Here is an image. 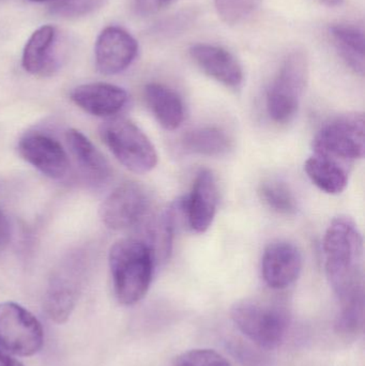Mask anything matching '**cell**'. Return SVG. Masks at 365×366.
<instances>
[{
	"label": "cell",
	"mask_w": 365,
	"mask_h": 366,
	"mask_svg": "<svg viewBox=\"0 0 365 366\" xmlns=\"http://www.w3.org/2000/svg\"><path fill=\"white\" fill-rule=\"evenodd\" d=\"M139 44L132 34L118 26L102 30L96 39L94 55L99 72L115 75L124 72L136 58Z\"/></svg>",
	"instance_id": "9"
},
{
	"label": "cell",
	"mask_w": 365,
	"mask_h": 366,
	"mask_svg": "<svg viewBox=\"0 0 365 366\" xmlns=\"http://www.w3.org/2000/svg\"><path fill=\"white\" fill-rule=\"evenodd\" d=\"M186 200V217L195 232L203 234L209 229L216 217L219 189L216 176L209 169H201L193 182Z\"/></svg>",
	"instance_id": "12"
},
{
	"label": "cell",
	"mask_w": 365,
	"mask_h": 366,
	"mask_svg": "<svg viewBox=\"0 0 365 366\" xmlns=\"http://www.w3.org/2000/svg\"><path fill=\"white\" fill-rule=\"evenodd\" d=\"M145 100L156 122L167 131L181 126L184 119V104L181 97L167 86L150 83L145 87Z\"/></svg>",
	"instance_id": "17"
},
{
	"label": "cell",
	"mask_w": 365,
	"mask_h": 366,
	"mask_svg": "<svg viewBox=\"0 0 365 366\" xmlns=\"http://www.w3.org/2000/svg\"><path fill=\"white\" fill-rule=\"evenodd\" d=\"M107 0H57L51 6V13L64 19H77L91 14Z\"/></svg>",
	"instance_id": "24"
},
{
	"label": "cell",
	"mask_w": 365,
	"mask_h": 366,
	"mask_svg": "<svg viewBox=\"0 0 365 366\" xmlns=\"http://www.w3.org/2000/svg\"><path fill=\"white\" fill-rule=\"evenodd\" d=\"M261 0H214L216 12L223 23L236 26L246 21L259 8Z\"/></svg>",
	"instance_id": "23"
},
{
	"label": "cell",
	"mask_w": 365,
	"mask_h": 366,
	"mask_svg": "<svg viewBox=\"0 0 365 366\" xmlns=\"http://www.w3.org/2000/svg\"><path fill=\"white\" fill-rule=\"evenodd\" d=\"M81 290V279L75 271L64 269L49 282L45 296L44 309L47 317L57 324H64L76 305Z\"/></svg>",
	"instance_id": "16"
},
{
	"label": "cell",
	"mask_w": 365,
	"mask_h": 366,
	"mask_svg": "<svg viewBox=\"0 0 365 366\" xmlns=\"http://www.w3.org/2000/svg\"><path fill=\"white\" fill-rule=\"evenodd\" d=\"M302 264V254L297 245L289 241H274L264 251L261 275L270 288L284 290L297 281Z\"/></svg>",
	"instance_id": "11"
},
{
	"label": "cell",
	"mask_w": 365,
	"mask_h": 366,
	"mask_svg": "<svg viewBox=\"0 0 365 366\" xmlns=\"http://www.w3.org/2000/svg\"><path fill=\"white\" fill-rule=\"evenodd\" d=\"M190 55L204 73L226 87L238 89L244 84V70L237 58L221 46L197 43Z\"/></svg>",
	"instance_id": "13"
},
{
	"label": "cell",
	"mask_w": 365,
	"mask_h": 366,
	"mask_svg": "<svg viewBox=\"0 0 365 366\" xmlns=\"http://www.w3.org/2000/svg\"><path fill=\"white\" fill-rule=\"evenodd\" d=\"M150 208L147 191L136 182L116 187L100 208L103 224L113 230H126L139 225Z\"/></svg>",
	"instance_id": "8"
},
{
	"label": "cell",
	"mask_w": 365,
	"mask_h": 366,
	"mask_svg": "<svg viewBox=\"0 0 365 366\" xmlns=\"http://www.w3.org/2000/svg\"><path fill=\"white\" fill-rule=\"evenodd\" d=\"M330 36L336 51L347 66L364 75L365 70L364 32L357 26L338 24L329 28Z\"/></svg>",
	"instance_id": "20"
},
{
	"label": "cell",
	"mask_w": 365,
	"mask_h": 366,
	"mask_svg": "<svg viewBox=\"0 0 365 366\" xmlns=\"http://www.w3.org/2000/svg\"><path fill=\"white\" fill-rule=\"evenodd\" d=\"M173 0H134L135 10L143 16L156 14Z\"/></svg>",
	"instance_id": "26"
},
{
	"label": "cell",
	"mask_w": 365,
	"mask_h": 366,
	"mask_svg": "<svg viewBox=\"0 0 365 366\" xmlns=\"http://www.w3.org/2000/svg\"><path fill=\"white\" fill-rule=\"evenodd\" d=\"M11 240V225L8 217L0 211V251L9 244Z\"/></svg>",
	"instance_id": "28"
},
{
	"label": "cell",
	"mask_w": 365,
	"mask_h": 366,
	"mask_svg": "<svg viewBox=\"0 0 365 366\" xmlns=\"http://www.w3.org/2000/svg\"><path fill=\"white\" fill-rule=\"evenodd\" d=\"M100 135L114 157L132 173H149L158 164V154L154 144L131 120H106L101 124Z\"/></svg>",
	"instance_id": "3"
},
{
	"label": "cell",
	"mask_w": 365,
	"mask_h": 366,
	"mask_svg": "<svg viewBox=\"0 0 365 366\" xmlns=\"http://www.w3.org/2000/svg\"><path fill=\"white\" fill-rule=\"evenodd\" d=\"M181 144L186 152L210 158L225 156L231 149L229 135L216 127H201L188 131L182 137Z\"/></svg>",
	"instance_id": "21"
},
{
	"label": "cell",
	"mask_w": 365,
	"mask_h": 366,
	"mask_svg": "<svg viewBox=\"0 0 365 366\" xmlns=\"http://www.w3.org/2000/svg\"><path fill=\"white\" fill-rule=\"evenodd\" d=\"M259 194L268 208L280 214L291 215L297 211L295 194L289 185L282 180H265L259 185Z\"/></svg>",
	"instance_id": "22"
},
{
	"label": "cell",
	"mask_w": 365,
	"mask_h": 366,
	"mask_svg": "<svg viewBox=\"0 0 365 366\" xmlns=\"http://www.w3.org/2000/svg\"><path fill=\"white\" fill-rule=\"evenodd\" d=\"M0 366H24L16 359L13 358L12 354L0 344Z\"/></svg>",
	"instance_id": "29"
},
{
	"label": "cell",
	"mask_w": 365,
	"mask_h": 366,
	"mask_svg": "<svg viewBox=\"0 0 365 366\" xmlns=\"http://www.w3.org/2000/svg\"><path fill=\"white\" fill-rule=\"evenodd\" d=\"M190 16H192V15H189L188 13H184V14L174 15V17H171V19L165 21L164 34L179 31V29L184 28V25L186 26V24L189 23V19H190Z\"/></svg>",
	"instance_id": "27"
},
{
	"label": "cell",
	"mask_w": 365,
	"mask_h": 366,
	"mask_svg": "<svg viewBox=\"0 0 365 366\" xmlns=\"http://www.w3.org/2000/svg\"><path fill=\"white\" fill-rule=\"evenodd\" d=\"M58 32L54 26L45 25L36 29L26 43L21 66L26 72L39 76H49L59 66Z\"/></svg>",
	"instance_id": "15"
},
{
	"label": "cell",
	"mask_w": 365,
	"mask_h": 366,
	"mask_svg": "<svg viewBox=\"0 0 365 366\" xmlns=\"http://www.w3.org/2000/svg\"><path fill=\"white\" fill-rule=\"evenodd\" d=\"M70 97L79 109L96 117L116 115L128 102V94L124 88L107 83L79 86L72 90Z\"/></svg>",
	"instance_id": "14"
},
{
	"label": "cell",
	"mask_w": 365,
	"mask_h": 366,
	"mask_svg": "<svg viewBox=\"0 0 365 366\" xmlns=\"http://www.w3.org/2000/svg\"><path fill=\"white\" fill-rule=\"evenodd\" d=\"M364 238L355 222L336 217L324 237L326 274L340 302L339 332L356 335L364 328Z\"/></svg>",
	"instance_id": "1"
},
{
	"label": "cell",
	"mask_w": 365,
	"mask_h": 366,
	"mask_svg": "<svg viewBox=\"0 0 365 366\" xmlns=\"http://www.w3.org/2000/svg\"><path fill=\"white\" fill-rule=\"evenodd\" d=\"M66 141L73 157L88 175L100 182L111 176V167L109 161L83 133L70 129L66 133Z\"/></svg>",
	"instance_id": "19"
},
{
	"label": "cell",
	"mask_w": 365,
	"mask_h": 366,
	"mask_svg": "<svg viewBox=\"0 0 365 366\" xmlns=\"http://www.w3.org/2000/svg\"><path fill=\"white\" fill-rule=\"evenodd\" d=\"M304 171L319 189L325 193H342L349 184L346 165L321 154H313L306 161Z\"/></svg>",
	"instance_id": "18"
},
{
	"label": "cell",
	"mask_w": 365,
	"mask_h": 366,
	"mask_svg": "<svg viewBox=\"0 0 365 366\" xmlns=\"http://www.w3.org/2000/svg\"><path fill=\"white\" fill-rule=\"evenodd\" d=\"M173 366H233L219 352L211 350H193L180 355Z\"/></svg>",
	"instance_id": "25"
},
{
	"label": "cell",
	"mask_w": 365,
	"mask_h": 366,
	"mask_svg": "<svg viewBox=\"0 0 365 366\" xmlns=\"http://www.w3.org/2000/svg\"><path fill=\"white\" fill-rule=\"evenodd\" d=\"M364 113L343 114L326 122L313 142L314 154L351 164L364 159L365 152Z\"/></svg>",
	"instance_id": "5"
},
{
	"label": "cell",
	"mask_w": 365,
	"mask_h": 366,
	"mask_svg": "<svg viewBox=\"0 0 365 366\" xmlns=\"http://www.w3.org/2000/svg\"><path fill=\"white\" fill-rule=\"evenodd\" d=\"M309 79L306 54L296 51L283 62L267 92V112L276 124L293 120L299 109Z\"/></svg>",
	"instance_id": "4"
},
{
	"label": "cell",
	"mask_w": 365,
	"mask_h": 366,
	"mask_svg": "<svg viewBox=\"0 0 365 366\" xmlns=\"http://www.w3.org/2000/svg\"><path fill=\"white\" fill-rule=\"evenodd\" d=\"M231 316L238 330L263 350L278 347L286 335L287 316L279 307L242 300L233 305Z\"/></svg>",
	"instance_id": "6"
},
{
	"label": "cell",
	"mask_w": 365,
	"mask_h": 366,
	"mask_svg": "<svg viewBox=\"0 0 365 366\" xmlns=\"http://www.w3.org/2000/svg\"><path fill=\"white\" fill-rule=\"evenodd\" d=\"M156 257L146 241L126 238L114 243L109 255L114 294L119 303L139 302L149 290Z\"/></svg>",
	"instance_id": "2"
},
{
	"label": "cell",
	"mask_w": 365,
	"mask_h": 366,
	"mask_svg": "<svg viewBox=\"0 0 365 366\" xmlns=\"http://www.w3.org/2000/svg\"><path fill=\"white\" fill-rule=\"evenodd\" d=\"M319 4L327 6H339L344 2V0H316Z\"/></svg>",
	"instance_id": "30"
},
{
	"label": "cell",
	"mask_w": 365,
	"mask_h": 366,
	"mask_svg": "<svg viewBox=\"0 0 365 366\" xmlns=\"http://www.w3.org/2000/svg\"><path fill=\"white\" fill-rule=\"evenodd\" d=\"M19 156L51 179H61L69 171V157L61 144L42 133H31L19 141Z\"/></svg>",
	"instance_id": "10"
},
{
	"label": "cell",
	"mask_w": 365,
	"mask_h": 366,
	"mask_svg": "<svg viewBox=\"0 0 365 366\" xmlns=\"http://www.w3.org/2000/svg\"><path fill=\"white\" fill-rule=\"evenodd\" d=\"M0 344L15 356H34L44 344L41 322L17 303H0Z\"/></svg>",
	"instance_id": "7"
},
{
	"label": "cell",
	"mask_w": 365,
	"mask_h": 366,
	"mask_svg": "<svg viewBox=\"0 0 365 366\" xmlns=\"http://www.w3.org/2000/svg\"><path fill=\"white\" fill-rule=\"evenodd\" d=\"M29 1L44 2V1H51V0H29ZM56 1H57V0H56Z\"/></svg>",
	"instance_id": "31"
}]
</instances>
